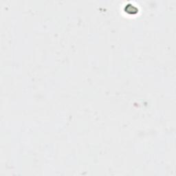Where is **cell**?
Returning a JSON list of instances; mask_svg holds the SVG:
<instances>
[{"label": "cell", "instance_id": "1", "mask_svg": "<svg viewBox=\"0 0 176 176\" xmlns=\"http://www.w3.org/2000/svg\"><path fill=\"white\" fill-rule=\"evenodd\" d=\"M125 11L128 13L134 14L138 12V8L133 4H126L125 6Z\"/></svg>", "mask_w": 176, "mask_h": 176}]
</instances>
